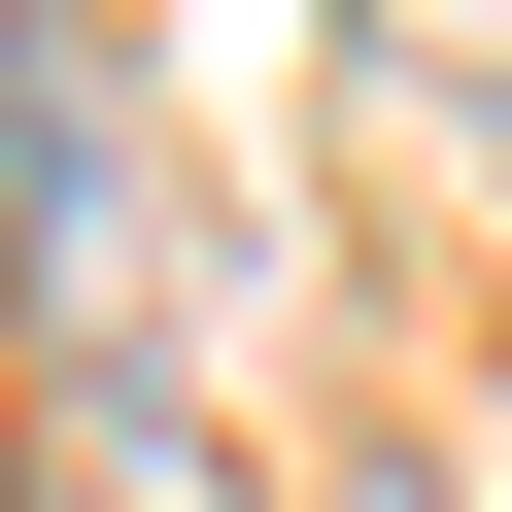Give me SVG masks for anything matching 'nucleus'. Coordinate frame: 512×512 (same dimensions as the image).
<instances>
[{
    "instance_id": "nucleus-1",
    "label": "nucleus",
    "mask_w": 512,
    "mask_h": 512,
    "mask_svg": "<svg viewBox=\"0 0 512 512\" xmlns=\"http://www.w3.org/2000/svg\"><path fill=\"white\" fill-rule=\"evenodd\" d=\"M376 35H444V69H478V35H512V0H376Z\"/></svg>"
}]
</instances>
